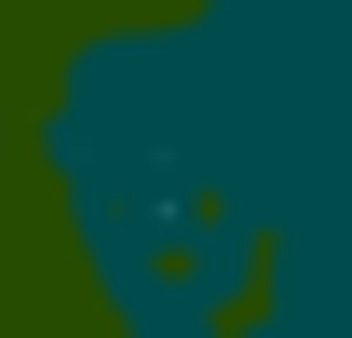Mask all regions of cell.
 Returning a JSON list of instances; mask_svg holds the SVG:
<instances>
[{"label":"cell","instance_id":"1","mask_svg":"<svg viewBox=\"0 0 352 338\" xmlns=\"http://www.w3.org/2000/svg\"><path fill=\"white\" fill-rule=\"evenodd\" d=\"M54 216L95 271L109 338H230L271 271V216L244 176V95L190 14L95 27L41 109Z\"/></svg>","mask_w":352,"mask_h":338}]
</instances>
